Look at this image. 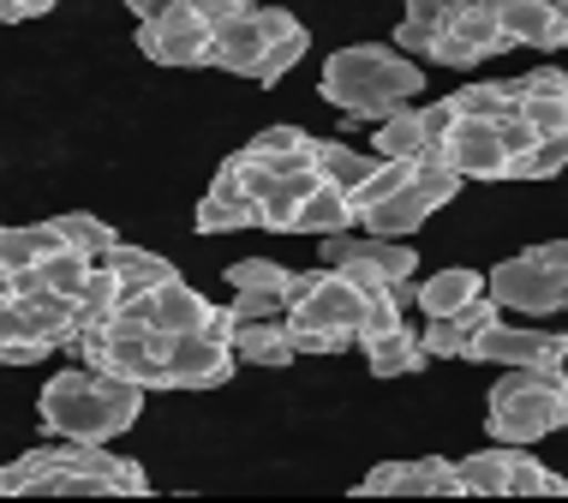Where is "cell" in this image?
Here are the masks:
<instances>
[{
    "mask_svg": "<svg viewBox=\"0 0 568 503\" xmlns=\"http://www.w3.org/2000/svg\"><path fill=\"white\" fill-rule=\"evenodd\" d=\"M305 49H312V30H305V24H300V30H287V37H275L270 49L257 54V67H252V84H282V72L294 67V60H300Z\"/></svg>",
    "mask_w": 568,
    "mask_h": 503,
    "instance_id": "836d02e7",
    "label": "cell"
},
{
    "mask_svg": "<svg viewBox=\"0 0 568 503\" xmlns=\"http://www.w3.org/2000/svg\"><path fill=\"white\" fill-rule=\"evenodd\" d=\"M425 157L455 168L460 180H509V150L497 144V127L490 120H467L460 114L437 144H425Z\"/></svg>",
    "mask_w": 568,
    "mask_h": 503,
    "instance_id": "9c48e42d",
    "label": "cell"
},
{
    "mask_svg": "<svg viewBox=\"0 0 568 503\" xmlns=\"http://www.w3.org/2000/svg\"><path fill=\"white\" fill-rule=\"evenodd\" d=\"M520 492H527V497H562L568 480L550 474L539 455H527V444H509V492H503V497H520Z\"/></svg>",
    "mask_w": 568,
    "mask_h": 503,
    "instance_id": "f546056e",
    "label": "cell"
},
{
    "mask_svg": "<svg viewBox=\"0 0 568 503\" xmlns=\"http://www.w3.org/2000/svg\"><path fill=\"white\" fill-rule=\"evenodd\" d=\"M432 210H443V204H437V198L419 187V180H407L402 192H389V198H383V204H372V210H365L359 222H365V234H389V240H407L413 228H419L425 217H432Z\"/></svg>",
    "mask_w": 568,
    "mask_h": 503,
    "instance_id": "9a60e30c",
    "label": "cell"
},
{
    "mask_svg": "<svg viewBox=\"0 0 568 503\" xmlns=\"http://www.w3.org/2000/svg\"><path fill=\"white\" fill-rule=\"evenodd\" d=\"M60 7V0H0V24H19V19H37V12Z\"/></svg>",
    "mask_w": 568,
    "mask_h": 503,
    "instance_id": "bcb514c9",
    "label": "cell"
},
{
    "mask_svg": "<svg viewBox=\"0 0 568 503\" xmlns=\"http://www.w3.org/2000/svg\"><path fill=\"white\" fill-rule=\"evenodd\" d=\"M425 144H432V139H425V127H419V109H407V102H402L395 114L377 120V139H372L377 157H407V162H419Z\"/></svg>",
    "mask_w": 568,
    "mask_h": 503,
    "instance_id": "484cf974",
    "label": "cell"
},
{
    "mask_svg": "<svg viewBox=\"0 0 568 503\" xmlns=\"http://www.w3.org/2000/svg\"><path fill=\"white\" fill-rule=\"evenodd\" d=\"M460 360H485V365H568V335L562 330H527V324H485L467 335Z\"/></svg>",
    "mask_w": 568,
    "mask_h": 503,
    "instance_id": "ba28073f",
    "label": "cell"
},
{
    "mask_svg": "<svg viewBox=\"0 0 568 503\" xmlns=\"http://www.w3.org/2000/svg\"><path fill=\"white\" fill-rule=\"evenodd\" d=\"M72 348L84 354V365L120 378V384H138V390H168V335L162 330H114V324H97V330H79Z\"/></svg>",
    "mask_w": 568,
    "mask_h": 503,
    "instance_id": "277c9868",
    "label": "cell"
},
{
    "mask_svg": "<svg viewBox=\"0 0 568 503\" xmlns=\"http://www.w3.org/2000/svg\"><path fill=\"white\" fill-rule=\"evenodd\" d=\"M287 282H294V270L275 264V258H240V264H227V288H264V294L287 300Z\"/></svg>",
    "mask_w": 568,
    "mask_h": 503,
    "instance_id": "d590c367",
    "label": "cell"
},
{
    "mask_svg": "<svg viewBox=\"0 0 568 503\" xmlns=\"http://www.w3.org/2000/svg\"><path fill=\"white\" fill-rule=\"evenodd\" d=\"M54 228H60V240H67V247H79V252H90V258H102L114 247V228L102 222V217H84V210H67V217H54Z\"/></svg>",
    "mask_w": 568,
    "mask_h": 503,
    "instance_id": "e575fe53",
    "label": "cell"
},
{
    "mask_svg": "<svg viewBox=\"0 0 568 503\" xmlns=\"http://www.w3.org/2000/svg\"><path fill=\"white\" fill-rule=\"evenodd\" d=\"M120 294H126V282L114 276L109 264H90V282H84V294H79V330H97V324H109V312L120 306Z\"/></svg>",
    "mask_w": 568,
    "mask_h": 503,
    "instance_id": "4dcf8cb0",
    "label": "cell"
},
{
    "mask_svg": "<svg viewBox=\"0 0 568 503\" xmlns=\"http://www.w3.org/2000/svg\"><path fill=\"white\" fill-rule=\"evenodd\" d=\"M359 492H383V497H449L455 492V462H443V455H419V462H383L372 474L359 480Z\"/></svg>",
    "mask_w": 568,
    "mask_h": 503,
    "instance_id": "7c38bea8",
    "label": "cell"
},
{
    "mask_svg": "<svg viewBox=\"0 0 568 503\" xmlns=\"http://www.w3.org/2000/svg\"><path fill=\"white\" fill-rule=\"evenodd\" d=\"M287 335H294L300 354H342V348H353L347 330H312V324H287Z\"/></svg>",
    "mask_w": 568,
    "mask_h": 503,
    "instance_id": "f35d334b",
    "label": "cell"
},
{
    "mask_svg": "<svg viewBox=\"0 0 568 503\" xmlns=\"http://www.w3.org/2000/svg\"><path fill=\"white\" fill-rule=\"evenodd\" d=\"M425 54H432L437 67H479V54H473L460 37H449V30H437V37H432V49H425Z\"/></svg>",
    "mask_w": 568,
    "mask_h": 503,
    "instance_id": "b9f144b4",
    "label": "cell"
},
{
    "mask_svg": "<svg viewBox=\"0 0 568 503\" xmlns=\"http://www.w3.org/2000/svg\"><path fill=\"white\" fill-rule=\"evenodd\" d=\"M407 180H413V162H407V157H377V168H372V174H365L359 187L347 192V204H353V222H359L372 204H383L389 192H402Z\"/></svg>",
    "mask_w": 568,
    "mask_h": 503,
    "instance_id": "f1b7e54d",
    "label": "cell"
},
{
    "mask_svg": "<svg viewBox=\"0 0 568 503\" xmlns=\"http://www.w3.org/2000/svg\"><path fill=\"white\" fill-rule=\"evenodd\" d=\"M497 144L509 150V162H515V157H527V150L539 144V132L527 127V114H509V120H497Z\"/></svg>",
    "mask_w": 568,
    "mask_h": 503,
    "instance_id": "ab89813d",
    "label": "cell"
},
{
    "mask_svg": "<svg viewBox=\"0 0 568 503\" xmlns=\"http://www.w3.org/2000/svg\"><path fill=\"white\" fill-rule=\"evenodd\" d=\"M324 102H335L342 114L353 120H377L383 114H395L402 102H413L425 90V72L413 67V60L395 49H383V42H353V49H335L324 60Z\"/></svg>",
    "mask_w": 568,
    "mask_h": 503,
    "instance_id": "7a4b0ae2",
    "label": "cell"
},
{
    "mask_svg": "<svg viewBox=\"0 0 568 503\" xmlns=\"http://www.w3.org/2000/svg\"><path fill=\"white\" fill-rule=\"evenodd\" d=\"M455 114H467V120H509V114H520V97H515V79H503V84H460L455 90Z\"/></svg>",
    "mask_w": 568,
    "mask_h": 503,
    "instance_id": "4316f807",
    "label": "cell"
},
{
    "mask_svg": "<svg viewBox=\"0 0 568 503\" xmlns=\"http://www.w3.org/2000/svg\"><path fill=\"white\" fill-rule=\"evenodd\" d=\"M557 432H568V402H562V425H557Z\"/></svg>",
    "mask_w": 568,
    "mask_h": 503,
    "instance_id": "f907efd6",
    "label": "cell"
},
{
    "mask_svg": "<svg viewBox=\"0 0 568 503\" xmlns=\"http://www.w3.org/2000/svg\"><path fill=\"white\" fill-rule=\"evenodd\" d=\"M455 120H460V114H455V102H449V97H443V102H432V109H419V127H425V139H432V144H437L443 132L455 127Z\"/></svg>",
    "mask_w": 568,
    "mask_h": 503,
    "instance_id": "ee69618b",
    "label": "cell"
},
{
    "mask_svg": "<svg viewBox=\"0 0 568 503\" xmlns=\"http://www.w3.org/2000/svg\"><path fill=\"white\" fill-rule=\"evenodd\" d=\"M126 7H132V19H138V24H150V19H162V12L186 7V0H126Z\"/></svg>",
    "mask_w": 568,
    "mask_h": 503,
    "instance_id": "c3c4849f",
    "label": "cell"
},
{
    "mask_svg": "<svg viewBox=\"0 0 568 503\" xmlns=\"http://www.w3.org/2000/svg\"><path fill=\"white\" fill-rule=\"evenodd\" d=\"M168 390H216L234 378V348L216 342L204 330H186V335H168Z\"/></svg>",
    "mask_w": 568,
    "mask_h": 503,
    "instance_id": "8fae6325",
    "label": "cell"
},
{
    "mask_svg": "<svg viewBox=\"0 0 568 503\" xmlns=\"http://www.w3.org/2000/svg\"><path fill=\"white\" fill-rule=\"evenodd\" d=\"M19 294V276H12V270H0V300H12Z\"/></svg>",
    "mask_w": 568,
    "mask_h": 503,
    "instance_id": "681fc988",
    "label": "cell"
},
{
    "mask_svg": "<svg viewBox=\"0 0 568 503\" xmlns=\"http://www.w3.org/2000/svg\"><path fill=\"white\" fill-rule=\"evenodd\" d=\"M562 402H568V372L562 365H509V378H497L490 390V437L497 444H539L562 425Z\"/></svg>",
    "mask_w": 568,
    "mask_h": 503,
    "instance_id": "3957f363",
    "label": "cell"
},
{
    "mask_svg": "<svg viewBox=\"0 0 568 503\" xmlns=\"http://www.w3.org/2000/svg\"><path fill=\"white\" fill-rule=\"evenodd\" d=\"M312 168L329 180V187L353 192V187H359V180L377 168V157H365V150H353V144H335V139H317V144H312Z\"/></svg>",
    "mask_w": 568,
    "mask_h": 503,
    "instance_id": "d4e9b609",
    "label": "cell"
},
{
    "mask_svg": "<svg viewBox=\"0 0 568 503\" xmlns=\"http://www.w3.org/2000/svg\"><path fill=\"white\" fill-rule=\"evenodd\" d=\"M67 240H60L54 222H24V228H0V270H37L49 252H60Z\"/></svg>",
    "mask_w": 568,
    "mask_h": 503,
    "instance_id": "603a6c76",
    "label": "cell"
},
{
    "mask_svg": "<svg viewBox=\"0 0 568 503\" xmlns=\"http://www.w3.org/2000/svg\"><path fill=\"white\" fill-rule=\"evenodd\" d=\"M455 492H467V497H503V492H509V444H490L479 455H460V462H455Z\"/></svg>",
    "mask_w": 568,
    "mask_h": 503,
    "instance_id": "cb8c5ba5",
    "label": "cell"
},
{
    "mask_svg": "<svg viewBox=\"0 0 568 503\" xmlns=\"http://www.w3.org/2000/svg\"><path fill=\"white\" fill-rule=\"evenodd\" d=\"M138 408H144V390L120 384V378L97 372H54L37 395V414L54 437H79V444H114L120 432H132Z\"/></svg>",
    "mask_w": 568,
    "mask_h": 503,
    "instance_id": "6da1fadb",
    "label": "cell"
},
{
    "mask_svg": "<svg viewBox=\"0 0 568 503\" xmlns=\"http://www.w3.org/2000/svg\"><path fill=\"white\" fill-rule=\"evenodd\" d=\"M562 288H568V282L545 264L539 252L503 258V264L485 276V294L497 300L503 312H527V318H539V312H562Z\"/></svg>",
    "mask_w": 568,
    "mask_h": 503,
    "instance_id": "52a82bcc",
    "label": "cell"
},
{
    "mask_svg": "<svg viewBox=\"0 0 568 503\" xmlns=\"http://www.w3.org/2000/svg\"><path fill=\"white\" fill-rule=\"evenodd\" d=\"M532 252H539L545 264H550V270H557V276L568 282V240H545V247H532ZM562 312H568V288H562Z\"/></svg>",
    "mask_w": 568,
    "mask_h": 503,
    "instance_id": "7dc6e473",
    "label": "cell"
},
{
    "mask_svg": "<svg viewBox=\"0 0 568 503\" xmlns=\"http://www.w3.org/2000/svg\"><path fill=\"white\" fill-rule=\"evenodd\" d=\"M287 30H300V19H294L287 7H275V0H264V7H245L240 19L216 24V37H210V67L252 79L257 54H264L275 37H287Z\"/></svg>",
    "mask_w": 568,
    "mask_h": 503,
    "instance_id": "8992f818",
    "label": "cell"
},
{
    "mask_svg": "<svg viewBox=\"0 0 568 503\" xmlns=\"http://www.w3.org/2000/svg\"><path fill=\"white\" fill-rule=\"evenodd\" d=\"M443 30L460 37L479 60L515 49L509 30H503V0H449V7H443Z\"/></svg>",
    "mask_w": 568,
    "mask_h": 503,
    "instance_id": "4fadbf2b",
    "label": "cell"
},
{
    "mask_svg": "<svg viewBox=\"0 0 568 503\" xmlns=\"http://www.w3.org/2000/svg\"><path fill=\"white\" fill-rule=\"evenodd\" d=\"M473 294H485V276L467 264H449V270H432V276L413 288V306L425 318H443V312H460Z\"/></svg>",
    "mask_w": 568,
    "mask_h": 503,
    "instance_id": "ac0fdd59",
    "label": "cell"
},
{
    "mask_svg": "<svg viewBox=\"0 0 568 503\" xmlns=\"http://www.w3.org/2000/svg\"><path fill=\"white\" fill-rule=\"evenodd\" d=\"M312 144H317V139H312V132H300V127H264L245 150H252V157H264L275 174H287V168H305V162H312Z\"/></svg>",
    "mask_w": 568,
    "mask_h": 503,
    "instance_id": "83f0119b",
    "label": "cell"
},
{
    "mask_svg": "<svg viewBox=\"0 0 568 503\" xmlns=\"http://www.w3.org/2000/svg\"><path fill=\"white\" fill-rule=\"evenodd\" d=\"M342 228H353V204H347V192L342 187H329V180H317L312 192L300 198V210H294V234H342Z\"/></svg>",
    "mask_w": 568,
    "mask_h": 503,
    "instance_id": "44dd1931",
    "label": "cell"
},
{
    "mask_svg": "<svg viewBox=\"0 0 568 503\" xmlns=\"http://www.w3.org/2000/svg\"><path fill=\"white\" fill-rule=\"evenodd\" d=\"M419 342H425V354H432V360H460V354H467V324H460L455 312H443V318H425Z\"/></svg>",
    "mask_w": 568,
    "mask_h": 503,
    "instance_id": "8d00e7d4",
    "label": "cell"
},
{
    "mask_svg": "<svg viewBox=\"0 0 568 503\" xmlns=\"http://www.w3.org/2000/svg\"><path fill=\"white\" fill-rule=\"evenodd\" d=\"M234 228H257V204L240 192V180L216 168L204 204H197V234H234Z\"/></svg>",
    "mask_w": 568,
    "mask_h": 503,
    "instance_id": "2e32d148",
    "label": "cell"
},
{
    "mask_svg": "<svg viewBox=\"0 0 568 503\" xmlns=\"http://www.w3.org/2000/svg\"><path fill=\"white\" fill-rule=\"evenodd\" d=\"M227 348H234V360H252V365H287V360H300L294 335H287V318H257V324H240Z\"/></svg>",
    "mask_w": 568,
    "mask_h": 503,
    "instance_id": "d6986e66",
    "label": "cell"
},
{
    "mask_svg": "<svg viewBox=\"0 0 568 503\" xmlns=\"http://www.w3.org/2000/svg\"><path fill=\"white\" fill-rule=\"evenodd\" d=\"M234 318L240 324H257V318H287L282 294H264V288H234Z\"/></svg>",
    "mask_w": 568,
    "mask_h": 503,
    "instance_id": "74e56055",
    "label": "cell"
},
{
    "mask_svg": "<svg viewBox=\"0 0 568 503\" xmlns=\"http://www.w3.org/2000/svg\"><path fill=\"white\" fill-rule=\"evenodd\" d=\"M49 354H54V348L42 342V335H12V342H0V365H37Z\"/></svg>",
    "mask_w": 568,
    "mask_h": 503,
    "instance_id": "60d3db41",
    "label": "cell"
},
{
    "mask_svg": "<svg viewBox=\"0 0 568 503\" xmlns=\"http://www.w3.org/2000/svg\"><path fill=\"white\" fill-rule=\"evenodd\" d=\"M503 30L515 49H568V24L545 0H503Z\"/></svg>",
    "mask_w": 568,
    "mask_h": 503,
    "instance_id": "e0dca14e",
    "label": "cell"
},
{
    "mask_svg": "<svg viewBox=\"0 0 568 503\" xmlns=\"http://www.w3.org/2000/svg\"><path fill=\"white\" fill-rule=\"evenodd\" d=\"M144 306H150V330H162V335H186V330H204V318H210V300L197 294L192 282H162V288H150L144 294Z\"/></svg>",
    "mask_w": 568,
    "mask_h": 503,
    "instance_id": "5bb4252c",
    "label": "cell"
},
{
    "mask_svg": "<svg viewBox=\"0 0 568 503\" xmlns=\"http://www.w3.org/2000/svg\"><path fill=\"white\" fill-rule=\"evenodd\" d=\"M90 264H97L90 252L60 247V252H49V258L37 264V282H42V288H54V294H67V300H79V294H84V282H90Z\"/></svg>",
    "mask_w": 568,
    "mask_h": 503,
    "instance_id": "1f68e13d",
    "label": "cell"
},
{
    "mask_svg": "<svg viewBox=\"0 0 568 503\" xmlns=\"http://www.w3.org/2000/svg\"><path fill=\"white\" fill-rule=\"evenodd\" d=\"M562 168H568V132H545L527 157L509 162V180H550V174H562Z\"/></svg>",
    "mask_w": 568,
    "mask_h": 503,
    "instance_id": "d6a6232c",
    "label": "cell"
},
{
    "mask_svg": "<svg viewBox=\"0 0 568 503\" xmlns=\"http://www.w3.org/2000/svg\"><path fill=\"white\" fill-rule=\"evenodd\" d=\"M186 7H192L210 30H216V24H227V19H240V12L252 7V0H186Z\"/></svg>",
    "mask_w": 568,
    "mask_h": 503,
    "instance_id": "7bdbcfd3",
    "label": "cell"
},
{
    "mask_svg": "<svg viewBox=\"0 0 568 503\" xmlns=\"http://www.w3.org/2000/svg\"><path fill=\"white\" fill-rule=\"evenodd\" d=\"M102 264L114 270L120 282H126V294H150V288H162V282H174L180 270L168 264L162 252H144V247H126V240H114L109 252H102Z\"/></svg>",
    "mask_w": 568,
    "mask_h": 503,
    "instance_id": "ffe728a7",
    "label": "cell"
},
{
    "mask_svg": "<svg viewBox=\"0 0 568 503\" xmlns=\"http://www.w3.org/2000/svg\"><path fill=\"white\" fill-rule=\"evenodd\" d=\"M365 294L353 288L342 270L317 264V270H294L287 282V324H312V330H359Z\"/></svg>",
    "mask_w": 568,
    "mask_h": 503,
    "instance_id": "5b68a950",
    "label": "cell"
},
{
    "mask_svg": "<svg viewBox=\"0 0 568 503\" xmlns=\"http://www.w3.org/2000/svg\"><path fill=\"white\" fill-rule=\"evenodd\" d=\"M210 37L216 30L197 19L192 7H174L162 19L138 24V49L156 60V67H210Z\"/></svg>",
    "mask_w": 568,
    "mask_h": 503,
    "instance_id": "30bf717a",
    "label": "cell"
},
{
    "mask_svg": "<svg viewBox=\"0 0 568 503\" xmlns=\"http://www.w3.org/2000/svg\"><path fill=\"white\" fill-rule=\"evenodd\" d=\"M402 7H407V24L443 30V7H449V0H402Z\"/></svg>",
    "mask_w": 568,
    "mask_h": 503,
    "instance_id": "f6af8a7d",
    "label": "cell"
},
{
    "mask_svg": "<svg viewBox=\"0 0 568 503\" xmlns=\"http://www.w3.org/2000/svg\"><path fill=\"white\" fill-rule=\"evenodd\" d=\"M359 348H365V360H372L377 378H413L425 360H432V354H425V342L407 324L383 330V335H372V342H359Z\"/></svg>",
    "mask_w": 568,
    "mask_h": 503,
    "instance_id": "7402d4cb",
    "label": "cell"
}]
</instances>
